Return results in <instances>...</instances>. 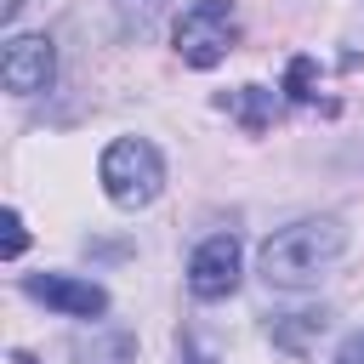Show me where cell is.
I'll return each mask as SVG.
<instances>
[{
    "instance_id": "cell-4",
    "label": "cell",
    "mask_w": 364,
    "mask_h": 364,
    "mask_svg": "<svg viewBox=\"0 0 364 364\" xmlns=\"http://www.w3.org/2000/svg\"><path fill=\"white\" fill-rule=\"evenodd\" d=\"M0 80H6L11 97H40V91H51V80H57V51H51V40H46V34H11V40H6V57H0Z\"/></svg>"
},
{
    "instance_id": "cell-14",
    "label": "cell",
    "mask_w": 364,
    "mask_h": 364,
    "mask_svg": "<svg viewBox=\"0 0 364 364\" xmlns=\"http://www.w3.org/2000/svg\"><path fill=\"white\" fill-rule=\"evenodd\" d=\"M176 358H182V364H216L210 353H199V341H193V336H176Z\"/></svg>"
},
{
    "instance_id": "cell-7",
    "label": "cell",
    "mask_w": 364,
    "mask_h": 364,
    "mask_svg": "<svg viewBox=\"0 0 364 364\" xmlns=\"http://www.w3.org/2000/svg\"><path fill=\"white\" fill-rule=\"evenodd\" d=\"M68 353H74V364H131L136 358V336L119 330V324H91V330H80L68 341Z\"/></svg>"
},
{
    "instance_id": "cell-16",
    "label": "cell",
    "mask_w": 364,
    "mask_h": 364,
    "mask_svg": "<svg viewBox=\"0 0 364 364\" xmlns=\"http://www.w3.org/2000/svg\"><path fill=\"white\" fill-rule=\"evenodd\" d=\"M11 364H40V358L34 353H11Z\"/></svg>"
},
{
    "instance_id": "cell-5",
    "label": "cell",
    "mask_w": 364,
    "mask_h": 364,
    "mask_svg": "<svg viewBox=\"0 0 364 364\" xmlns=\"http://www.w3.org/2000/svg\"><path fill=\"white\" fill-rule=\"evenodd\" d=\"M239 267H245L239 239H233V233H210V239L188 256V290H193L199 301H222V296L239 290Z\"/></svg>"
},
{
    "instance_id": "cell-9",
    "label": "cell",
    "mask_w": 364,
    "mask_h": 364,
    "mask_svg": "<svg viewBox=\"0 0 364 364\" xmlns=\"http://www.w3.org/2000/svg\"><path fill=\"white\" fill-rule=\"evenodd\" d=\"M324 324H330L324 307H301V313H279V318H267V336H273V347H284V353H307V347L324 336Z\"/></svg>"
},
{
    "instance_id": "cell-15",
    "label": "cell",
    "mask_w": 364,
    "mask_h": 364,
    "mask_svg": "<svg viewBox=\"0 0 364 364\" xmlns=\"http://www.w3.org/2000/svg\"><path fill=\"white\" fill-rule=\"evenodd\" d=\"M17 11H23V0H0V17H6V23H11Z\"/></svg>"
},
{
    "instance_id": "cell-2",
    "label": "cell",
    "mask_w": 364,
    "mask_h": 364,
    "mask_svg": "<svg viewBox=\"0 0 364 364\" xmlns=\"http://www.w3.org/2000/svg\"><path fill=\"white\" fill-rule=\"evenodd\" d=\"M102 188H108V199H114L119 210L154 205L159 188H165V159H159V148H154L148 136H119V142H108V154H102Z\"/></svg>"
},
{
    "instance_id": "cell-12",
    "label": "cell",
    "mask_w": 364,
    "mask_h": 364,
    "mask_svg": "<svg viewBox=\"0 0 364 364\" xmlns=\"http://www.w3.org/2000/svg\"><path fill=\"white\" fill-rule=\"evenodd\" d=\"M23 245H28L23 216H17V210H6V239H0V256H6V262H17V256H23Z\"/></svg>"
},
{
    "instance_id": "cell-8",
    "label": "cell",
    "mask_w": 364,
    "mask_h": 364,
    "mask_svg": "<svg viewBox=\"0 0 364 364\" xmlns=\"http://www.w3.org/2000/svg\"><path fill=\"white\" fill-rule=\"evenodd\" d=\"M216 108H222V114H233L250 136H262V131L273 125V108H279V102H273V91H267V85H239V91H222V97H216Z\"/></svg>"
},
{
    "instance_id": "cell-13",
    "label": "cell",
    "mask_w": 364,
    "mask_h": 364,
    "mask_svg": "<svg viewBox=\"0 0 364 364\" xmlns=\"http://www.w3.org/2000/svg\"><path fill=\"white\" fill-rule=\"evenodd\" d=\"M330 364H364V330H353L341 347H336V358Z\"/></svg>"
},
{
    "instance_id": "cell-10",
    "label": "cell",
    "mask_w": 364,
    "mask_h": 364,
    "mask_svg": "<svg viewBox=\"0 0 364 364\" xmlns=\"http://www.w3.org/2000/svg\"><path fill=\"white\" fill-rule=\"evenodd\" d=\"M313 80H318L313 57H290V68H284V91H290V102H313V97H318Z\"/></svg>"
},
{
    "instance_id": "cell-6",
    "label": "cell",
    "mask_w": 364,
    "mask_h": 364,
    "mask_svg": "<svg viewBox=\"0 0 364 364\" xmlns=\"http://www.w3.org/2000/svg\"><path fill=\"white\" fill-rule=\"evenodd\" d=\"M23 290H28L34 301L68 313V318H97V313L108 307V290H102V284H91V279H68V273H28Z\"/></svg>"
},
{
    "instance_id": "cell-1",
    "label": "cell",
    "mask_w": 364,
    "mask_h": 364,
    "mask_svg": "<svg viewBox=\"0 0 364 364\" xmlns=\"http://www.w3.org/2000/svg\"><path fill=\"white\" fill-rule=\"evenodd\" d=\"M341 250H347V228L336 216H301L262 245L256 267L273 290H307L324 279V267L341 262Z\"/></svg>"
},
{
    "instance_id": "cell-11",
    "label": "cell",
    "mask_w": 364,
    "mask_h": 364,
    "mask_svg": "<svg viewBox=\"0 0 364 364\" xmlns=\"http://www.w3.org/2000/svg\"><path fill=\"white\" fill-rule=\"evenodd\" d=\"M154 11H159V0H119V28L125 34H148Z\"/></svg>"
},
{
    "instance_id": "cell-3",
    "label": "cell",
    "mask_w": 364,
    "mask_h": 364,
    "mask_svg": "<svg viewBox=\"0 0 364 364\" xmlns=\"http://www.w3.org/2000/svg\"><path fill=\"white\" fill-rule=\"evenodd\" d=\"M233 0H193L176 17V57L193 68H216L233 51Z\"/></svg>"
}]
</instances>
